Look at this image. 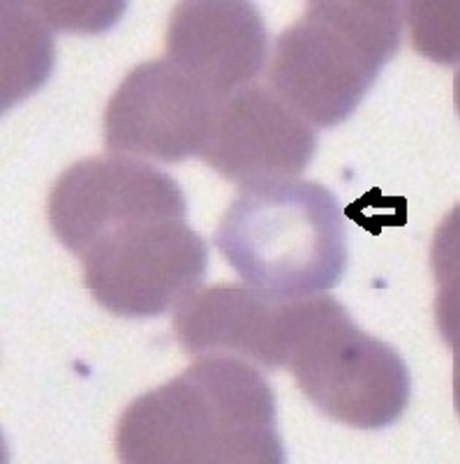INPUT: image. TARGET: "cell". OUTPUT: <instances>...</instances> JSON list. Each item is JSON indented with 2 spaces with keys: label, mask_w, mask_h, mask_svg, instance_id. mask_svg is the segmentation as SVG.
<instances>
[{
  "label": "cell",
  "mask_w": 460,
  "mask_h": 464,
  "mask_svg": "<svg viewBox=\"0 0 460 464\" xmlns=\"http://www.w3.org/2000/svg\"><path fill=\"white\" fill-rule=\"evenodd\" d=\"M128 464H282L271 383L246 358L206 353L132 400L116 425Z\"/></svg>",
  "instance_id": "1"
},
{
  "label": "cell",
  "mask_w": 460,
  "mask_h": 464,
  "mask_svg": "<svg viewBox=\"0 0 460 464\" xmlns=\"http://www.w3.org/2000/svg\"><path fill=\"white\" fill-rule=\"evenodd\" d=\"M215 247L240 280L276 303L327 294L347 268L343 210L331 189L310 180L240 188Z\"/></svg>",
  "instance_id": "2"
},
{
  "label": "cell",
  "mask_w": 460,
  "mask_h": 464,
  "mask_svg": "<svg viewBox=\"0 0 460 464\" xmlns=\"http://www.w3.org/2000/svg\"><path fill=\"white\" fill-rule=\"evenodd\" d=\"M403 35V3L319 0L276 42L269 83L312 128L345 123Z\"/></svg>",
  "instance_id": "3"
},
{
  "label": "cell",
  "mask_w": 460,
  "mask_h": 464,
  "mask_svg": "<svg viewBox=\"0 0 460 464\" xmlns=\"http://www.w3.org/2000/svg\"><path fill=\"white\" fill-rule=\"evenodd\" d=\"M285 370L308 402L357 430L394 425L412 398L407 362L391 344L358 328L338 298H303Z\"/></svg>",
  "instance_id": "4"
},
{
  "label": "cell",
  "mask_w": 460,
  "mask_h": 464,
  "mask_svg": "<svg viewBox=\"0 0 460 464\" xmlns=\"http://www.w3.org/2000/svg\"><path fill=\"white\" fill-rule=\"evenodd\" d=\"M209 271V246L185 219L134 222L83 255V285L123 319H153L195 294Z\"/></svg>",
  "instance_id": "5"
},
{
  "label": "cell",
  "mask_w": 460,
  "mask_h": 464,
  "mask_svg": "<svg viewBox=\"0 0 460 464\" xmlns=\"http://www.w3.org/2000/svg\"><path fill=\"white\" fill-rule=\"evenodd\" d=\"M185 194L174 176L118 153L72 164L56 180L46 204L56 238L79 256L125 225L185 219Z\"/></svg>",
  "instance_id": "6"
},
{
  "label": "cell",
  "mask_w": 460,
  "mask_h": 464,
  "mask_svg": "<svg viewBox=\"0 0 460 464\" xmlns=\"http://www.w3.org/2000/svg\"><path fill=\"white\" fill-rule=\"evenodd\" d=\"M215 100L167 58L128 72L104 111V143L112 153L160 162L200 155L213 123Z\"/></svg>",
  "instance_id": "7"
},
{
  "label": "cell",
  "mask_w": 460,
  "mask_h": 464,
  "mask_svg": "<svg viewBox=\"0 0 460 464\" xmlns=\"http://www.w3.org/2000/svg\"><path fill=\"white\" fill-rule=\"evenodd\" d=\"M318 153V130L271 88L250 83L222 100L200 158L230 183L294 180Z\"/></svg>",
  "instance_id": "8"
},
{
  "label": "cell",
  "mask_w": 460,
  "mask_h": 464,
  "mask_svg": "<svg viewBox=\"0 0 460 464\" xmlns=\"http://www.w3.org/2000/svg\"><path fill=\"white\" fill-rule=\"evenodd\" d=\"M269 58L259 7L246 0H185L167 26V61L200 82L215 100L250 86Z\"/></svg>",
  "instance_id": "9"
},
{
  "label": "cell",
  "mask_w": 460,
  "mask_h": 464,
  "mask_svg": "<svg viewBox=\"0 0 460 464\" xmlns=\"http://www.w3.org/2000/svg\"><path fill=\"white\" fill-rule=\"evenodd\" d=\"M297 322L299 301H269L243 282L200 286L176 307L174 331L190 356L234 353L266 370H280Z\"/></svg>",
  "instance_id": "10"
},
{
  "label": "cell",
  "mask_w": 460,
  "mask_h": 464,
  "mask_svg": "<svg viewBox=\"0 0 460 464\" xmlns=\"http://www.w3.org/2000/svg\"><path fill=\"white\" fill-rule=\"evenodd\" d=\"M54 37L26 3H3V111L46 83L54 70Z\"/></svg>",
  "instance_id": "11"
},
{
  "label": "cell",
  "mask_w": 460,
  "mask_h": 464,
  "mask_svg": "<svg viewBox=\"0 0 460 464\" xmlns=\"http://www.w3.org/2000/svg\"><path fill=\"white\" fill-rule=\"evenodd\" d=\"M409 28L415 49L428 61L455 65L460 56L458 3H409Z\"/></svg>",
  "instance_id": "12"
},
{
  "label": "cell",
  "mask_w": 460,
  "mask_h": 464,
  "mask_svg": "<svg viewBox=\"0 0 460 464\" xmlns=\"http://www.w3.org/2000/svg\"><path fill=\"white\" fill-rule=\"evenodd\" d=\"M31 10H37L35 14L44 21L49 28H56L63 33H104L113 28L121 21V16L128 10V3H107V0H77V3H28Z\"/></svg>",
  "instance_id": "13"
}]
</instances>
